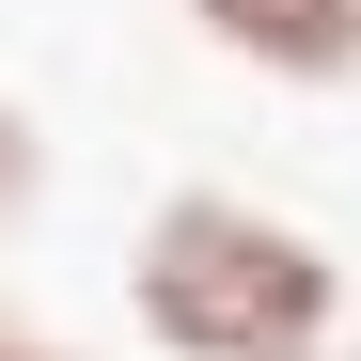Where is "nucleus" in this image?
<instances>
[{
  "label": "nucleus",
  "instance_id": "1",
  "mask_svg": "<svg viewBox=\"0 0 361 361\" xmlns=\"http://www.w3.org/2000/svg\"><path fill=\"white\" fill-rule=\"evenodd\" d=\"M126 314L157 361H330L345 345V252L252 189H157L126 235Z\"/></svg>",
  "mask_w": 361,
  "mask_h": 361
},
{
  "label": "nucleus",
  "instance_id": "2",
  "mask_svg": "<svg viewBox=\"0 0 361 361\" xmlns=\"http://www.w3.org/2000/svg\"><path fill=\"white\" fill-rule=\"evenodd\" d=\"M235 79H283V94H345L361 79V0H173Z\"/></svg>",
  "mask_w": 361,
  "mask_h": 361
},
{
  "label": "nucleus",
  "instance_id": "3",
  "mask_svg": "<svg viewBox=\"0 0 361 361\" xmlns=\"http://www.w3.org/2000/svg\"><path fill=\"white\" fill-rule=\"evenodd\" d=\"M32 204H47V126H32L16 94H0V235H16Z\"/></svg>",
  "mask_w": 361,
  "mask_h": 361
},
{
  "label": "nucleus",
  "instance_id": "4",
  "mask_svg": "<svg viewBox=\"0 0 361 361\" xmlns=\"http://www.w3.org/2000/svg\"><path fill=\"white\" fill-rule=\"evenodd\" d=\"M0 361H94V345H79V330H47L32 298H0Z\"/></svg>",
  "mask_w": 361,
  "mask_h": 361
},
{
  "label": "nucleus",
  "instance_id": "5",
  "mask_svg": "<svg viewBox=\"0 0 361 361\" xmlns=\"http://www.w3.org/2000/svg\"><path fill=\"white\" fill-rule=\"evenodd\" d=\"M330 361H345V345H330Z\"/></svg>",
  "mask_w": 361,
  "mask_h": 361
}]
</instances>
